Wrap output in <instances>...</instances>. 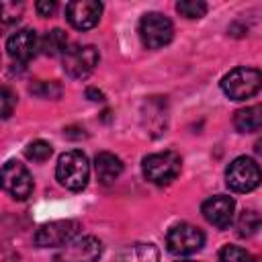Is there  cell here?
<instances>
[{"label": "cell", "mask_w": 262, "mask_h": 262, "mask_svg": "<svg viewBox=\"0 0 262 262\" xmlns=\"http://www.w3.org/2000/svg\"><path fill=\"white\" fill-rule=\"evenodd\" d=\"M176 10L186 18H201L207 12V4L201 0H180L176 4Z\"/></svg>", "instance_id": "cell-20"}, {"label": "cell", "mask_w": 262, "mask_h": 262, "mask_svg": "<svg viewBox=\"0 0 262 262\" xmlns=\"http://www.w3.org/2000/svg\"><path fill=\"white\" fill-rule=\"evenodd\" d=\"M0 102H2V119H8V117L12 115V106H14V102H16V96H14V92H12L8 86L2 88Z\"/></svg>", "instance_id": "cell-23"}, {"label": "cell", "mask_w": 262, "mask_h": 262, "mask_svg": "<svg viewBox=\"0 0 262 262\" xmlns=\"http://www.w3.org/2000/svg\"><path fill=\"white\" fill-rule=\"evenodd\" d=\"M178 262H194V260H178Z\"/></svg>", "instance_id": "cell-27"}, {"label": "cell", "mask_w": 262, "mask_h": 262, "mask_svg": "<svg viewBox=\"0 0 262 262\" xmlns=\"http://www.w3.org/2000/svg\"><path fill=\"white\" fill-rule=\"evenodd\" d=\"M180 166H182V160L176 151H160L143 158L141 170L149 182L164 186V184H170L180 174Z\"/></svg>", "instance_id": "cell-3"}, {"label": "cell", "mask_w": 262, "mask_h": 262, "mask_svg": "<svg viewBox=\"0 0 262 262\" xmlns=\"http://www.w3.org/2000/svg\"><path fill=\"white\" fill-rule=\"evenodd\" d=\"M233 209H235V203L227 194H215V196L207 199L203 203V207H201L203 217L211 225H215L219 229H227L231 225V221H233Z\"/></svg>", "instance_id": "cell-13"}, {"label": "cell", "mask_w": 262, "mask_h": 262, "mask_svg": "<svg viewBox=\"0 0 262 262\" xmlns=\"http://www.w3.org/2000/svg\"><path fill=\"white\" fill-rule=\"evenodd\" d=\"M35 8H37L39 16H51L57 10V2H53V0H39L35 4Z\"/></svg>", "instance_id": "cell-24"}, {"label": "cell", "mask_w": 262, "mask_h": 262, "mask_svg": "<svg viewBox=\"0 0 262 262\" xmlns=\"http://www.w3.org/2000/svg\"><path fill=\"white\" fill-rule=\"evenodd\" d=\"M233 127L239 133H252L262 129V104H252L246 108H239L233 115Z\"/></svg>", "instance_id": "cell-16"}, {"label": "cell", "mask_w": 262, "mask_h": 262, "mask_svg": "<svg viewBox=\"0 0 262 262\" xmlns=\"http://www.w3.org/2000/svg\"><path fill=\"white\" fill-rule=\"evenodd\" d=\"M98 49L94 45H70L61 55L63 72L72 78H86L98 66Z\"/></svg>", "instance_id": "cell-7"}, {"label": "cell", "mask_w": 262, "mask_h": 262, "mask_svg": "<svg viewBox=\"0 0 262 262\" xmlns=\"http://www.w3.org/2000/svg\"><path fill=\"white\" fill-rule=\"evenodd\" d=\"M80 233V223L74 219H59L41 225L35 231V246L39 248H61Z\"/></svg>", "instance_id": "cell-6"}, {"label": "cell", "mask_w": 262, "mask_h": 262, "mask_svg": "<svg viewBox=\"0 0 262 262\" xmlns=\"http://www.w3.org/2000/svg\"><path fill=\"white\" fill-rule=\"evenodd\" d=\"M254 151H256L258 156H262V139H258V141L254 143Z\"/></svg>", "instance_id": "cell-26"}, {"label": "cell", "mask_w": 262, "mask_h": 262, "mask_svg": "<svg viewBox=\"0 0 262 262\" xmlns=\"http://www.w3.org/2000/svg\"><path fill=\"white\" fill-rule=\"evenodd\" d=\"M29 90L39 98H59L61 96V86L57 82H37Z\"/></svg>", "instance_id": "cell-22"}, {"label": "cell", "mask_w": 262, "mask_h": 262, "mask_svg": "<svg viewBox=\"0 0 262 262\" xmlns=\"http://www.w3.org/2000/svg\"><path fill=\"white\" fill-rule=\"evenodd\" d=\"M41 49V39L37 37V33L33 29H18L16 33H12L6 41V51L8 55L18 61V63H27L35 57V53Z\"/></svg>", "instance_id": "cell-12"}, {"label": "cell", "mask_w": 262, "mask_h": 262, "mask_svg": "<svg viewBox=\"0 0 262 262\" xmlns=\"http://www.w3.org/2000/svg\"><path fill=\"white\" fill-rule=\"evenodd\" d=\"M102 256V244L94 235L74 237L55 256V262H98Z\"/></svg>", "instance_id": "cell-9"}, {"label": "cell", "mask_w": 262, "mask_h": 262, "mask_svg": "<svg viewBox=\"0 0 262 262\" xmlns=\"http://www.w3.org/2000/svg\"><path fill=\"white\" fill-rule=\"evenodd\" d=\"M262 227V215L254 209H246L239 213L237 221H235V231L239 237H250L254 235L258 229Z\"/></svg>", "instance_id": "cell-18"}, {"label": "cell", "mask_w": 262, "mask_h": 262, "mask_svg": "<svg viewBox=\"0 0 262 262\" xmlns=\"http://www.w3.org/2000/svg\"><path fill=\"white\" fill-rule=\"evenodd\" d=\"M94 170H96V178L100 184L111 186L123 172V162L119 156L111 154V151H100L94 158Z\"/></svg>", "instance_id": "cell-14"}, {"label": "cell", "mask_w": 262, "mask_h": 262, "mask_svg": "<svg viewBox=\"0 0 262 262\" xmlns=\"http://www.w3.org/2000/svg\"><path fill=\"white\" fill-rule=\"evenodd\" d=\"M262 88V74L254 68H233L221 78V90L231 100H246Z\"/></svg>", "instance_id": "cell-2"}, {"label": "cell", "mask_w": 262, "mask_h": 262, "mask_svg": "<svg viewBox=\"0 0 262 262\" xmlns=\"http://www.w3.org/2000/svg\"><path fill=\"white\" fill-rule=\"evenodd\" d=\"M86 96H88L90 100H102V92H98V90H94V88H88V90H86Z\"/></svg>", "instance_id": "cell-25"}, {"label": "cell", "mask_w": 262, "mask_h": 262, "mask_svg": "<svg viewBox=\"0 0 262 262\" xmlns=\"http://www.w3.org/2000/svg\"><path fill=\"white\" fill-rule=\"evenodd\" d=\"M219 262H254V256L239 246H223L219 252Z\"/></svg>", "instance_id": "cell-19"}, {"label": "cell", "mask_w": 262, "mask_h": 262, "mask_svg": "<svg viewBox=\"0 0 262 262\" xmlns=\"http://www.w3.org/2000/svg\"><path fill=\"white\" fill-rule=\"evenodd\" d=\"M51 151H53V149H51V145H49L47 141L37 139V141H31V143L27 145L25 156H27L29 160H33V162H45V160H49Z\"/></svg>", "instance_id": "cell-21"}, {"label": "cell", "mask_w": 262, "mask_h": 262, "mask_svg": "<svg viewBox=\"0 0 262 262\" xmlns=\"http://www.w3.org/2000/svg\"><path fill=\"white\" fill-rule=\"evenodd\" d=\"M225 182L233 192H250L262 182V170L252 158L239 156L227 166Z\"/></svg>", "instance_id": "cell-4"}, {"label": "cell", "mask_w": 262, "mask_h": 262, "mask_svg": "<svg viewBox=\"0 0 262 262\" xmlns=\"http://www.w3.org/2000/svg\"><path fill=\"white\" fill-rule=\"evenodd\" d=\"M174 37V27L168 16L160 12H147L139 20V39L145 49H160Z\"/></svg>", "instance_id": "cell-5"}, {"label": "cell", "mask_w": 262, "mask_h": 262, "mask_svg": "<svg viewBox=\"0 0 262 262\" xmlns=\"http://www.w3.org/2000/svg\"><path fill=\"white\" fill-rule=\"evenodd\" d=\"M55 176L59 180L61 186H66L68 190H82L88 184V176H90V164L86 154H82L80 149H70L66 154L59 156L57 160V168H55Z\"/></svg>", "instance_id": "cell-1"}, {"label": "cell", "mask_w": 262, "mask_h": 262, "mask_svg": "<svg viewBox=\"0 0 262 262\" xmlns=\"http://www.w3.org/2000/svg\"><path fill=\"white\" fill-rule=\"evenodd\" d=\"M100 14H102V4L96 0H74L66 6V18L78 31H88L96 27Z\"/></svg>", "instance_id": "cell-11"}, {"label": "cell", "mask_w": 262, "mask_h": 262, "mask_svg": "<svg viewBox=\"0 0 262 262\" xmlns=\"http://www.w3.org/2000/svg\"><path fill=\"white\" fill-rule=\"evenodd\" d=\"M203 244H205V233L199 227L190 225V223H178L166 235L168 252L174 254V256L194 254L203 248Z\"/></svg>", "instance_id": "cell-8"}, {"label": "cell", "mask_w": 262, "mask_h": 262, "mask_svg": "<svg viewBox=\"0 0 262 262\" xmlns=\"http://www.w3.org/2000/svg\"><path fill=\"white\" fill-rule=\"evenodd\" d=\"M160 252L154 244H131L123 248L115 262H158Z\"/></svg>", "instance_id": "cell-15"}, {"label": "cell", "mask_w": 262, "mask_h": 262, "mask_svg": "<svg viewBox=\"0 0 262 262\" xmlns=\"http://www.w3.org/2000/svg\"><path fill=\"white\" fill-rule=\"evenodd\" d=\"M68 37L61 29H53L41 37V51L45 55H63L68 51Z\"/></svg>", "instance_id": "cell-17"}, {"label": "cell", "mask_w": 262, "mask_h": 262, "mask_svg": "<svg viewBox=\"0 0 262 262\" xmlns=\"http://www.w3.org/2000/svg\"><path fill=\"white\" fill-rule=\"evenodd\" d=\"M2 186L12 199L25 201L33 192V176L25 164L16 160H8L2 166Z\"/></svg>", "instance_id": "cell-10"}]
</instances>
